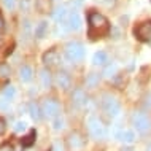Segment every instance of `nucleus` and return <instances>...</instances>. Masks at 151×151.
I'll return each instance as SVG.
<instances>
[{"label": "nucleus", "mask_w": 151, "mask_h": 151, "mask_svg": "<svg viewBox=\"0 0 151 151\" xmlns=\"http://www.w3.org/2000/svg\"><path fill=\"white\" fill-rule=\"evenodd\" d=\"M0 110H3V111L10 110V100H6V99H2V100H0Z\"/></svg>", "instance_id": "27"}, {"label": "nucleus", "mask_w": 151, "mask_h": 151, "mask_svg": "<svg viewBox=\"0 0 151 151\" xmlns=\"http://www.w3.org/2000/svg\"><path fill=\"white\" fill-rule=\"evenodd\" d=\"M88 129H89V132H91V135L94 138H102L105 135V127H104V124L97 119L96 116H91V118H88Z\"/></svg>", "instance_id": "6"}, {"label": "nucleus", "mask_w": 151, "mask_h": 151, "mask_svg": "<svg viewBox=\"0 0 151 151\" xmlns=\"http://www.w3.org/2000/svg\"><path fill=\"white\" fill-rule=\"evenodd\" d=\"M102 108H104V111L107 113L108 116H118V115H119V111H121L119 102L116 100V97L110 96V94H105V96H104Z\"/></svg>", "instance_id": "3"}, {"label": "nucleus", "mask_w": 151, "mask_h": 151, "mask_svg": "<svg viewBox=\"0 0 151 151\" xmlns=\"http://www.w3.org/2000/svg\"><path fill=\"white\" fill-rule=\"evenodd\" d=\"M40 80H42V84H43L45 88H50V86H51V83H52L50 70H46V68H43V70L40 72Z\"/></svg>", "instance_id": "19"}, {"label": "nucleus", "mask_w": 151, "mask_h": 151, "mask_svg": "<svg viewBox=\"0 0 151 151\" xmlns=\"http://www.w3.org/2000/svg\"><path fill=\"white\" fill-rule=\"evenodd\" d=\"M34 142H35V130H30L29 135H26V137L21 140V145H22V146H30Z\"/></svg>", "instance_id": "22"}, {"label": "nucleus", "mask_w": 151, "mask_h": 151, "mask_svg": "<svg viewBox=\"0 0 151 151\" xmlns=\"http://www.w3.org/2000/svg\"><path fill=\"white\" fill-rule=\"evenodd\" d=\"M46 32H48V22H46V21H42V22L37 24L34 34H35L37 38H43V37L46 35Z\"/></svg>", "instance_id": "16"}, {"label": "nucleus", "mask_w": 151, "mask_h": 151, "mask_svg": "<svg viewBox=\"0 0 151 151\" xmlns=\"http://www.w3.org/2000/svg\"><path fill=\"white\" fill-rule=\"evenodd\" d=\"M148 105H151V96L148 97Z\"/></svg>", "instance_id": "34"}, {"label": "nucleus", "mask_w": 151, "mask_h": 151, "mask_svg": "<svg viewBox=\"0 0 151 151\" xmlns=\"http://www.w3.org/2000/svg\"><path fill=\"white\" fill-rule=\"evenodd\" d=\"M105 62H107V52L97 51L96 54L92 56V64L94 65H104Z\"/></svg>", "instance_id": "18"}, {"label": "nucleus", "mask_w": 151, "mask_h": 151, "mask_svg": "<svg viewBox=\"0 0 151 151\" xmlns=\"http://www.w3.org/2000/svg\"><path fill=\"white\" fill-rule=\"evenodd\" d=\"M65 58L70 62H78L84 58V46L78 42H70L65 46Z\"/></svg>", "instance_id": "2"}, {"label": "nucleus", "mask_w": 151, "mask_h": 151, "mask_svg": "<svg viewBox=\"0 0 151 151\" xmlns=\"http://www.w3.org/2000/svg\"><path fill=\"white\" fill-rule=\"evenodd\" d=\"M59 104L52 99H46L42 105V113L50 119H54L56 116H59Z\"/></svg>", "instance_id": "5"}, {"label": "nucleus", "mask_w": 151, "mask_h": 151, "mask_svg": "<svg viewBox=\"0 0 151 151\" xmlns=\"http://www.w3.org/2000/svg\"><path fill=\"white\" fill-rule=\"evenodd\" d=\"M99 81H100L99 73H91V75H88V78H86V86L88 88H96L97 84H99Z\"/></svg>", "instance_id": "20"}, {"label": "nucleus", "mask_w": 151, "mask_h": 151, "mask_svg": "<svg viewBox=\"0 0 151 151\" xmlns=\"http://www.w3.org/2000/svg\"><path fill=\"white\" fill-rule=\"evenodd\" d=\"M135 37L138 40H142V42H146V40L151 38V21H145L142 22L140 26L135 29Z\"/></svg>", "instance_id": "7"}, {"label": "nucleus", "mask_w": 151, "mask_h": 151, "mask_svg": "<svg viewBox=\"0 0 151 151\" xmlns=\"http://www.w3.org/2000/svg\"><path fill=\"white\" fill-rule=\"evenodd\" d=\"M116 64H111V65H108L107 68H105V72H104V75L107 76V78H111V76H115V73H116Z\"/></svg>", "instance_id": "24"}, {"label": "nucleus", "mask_w": 151, "mask_h": 151, "mask_svg": "<svg viewBox=\"0 0 151 151\" xmlns=\"http://www.w3.org/2000/svg\"><path fill=\"white\" fill-rule=\"evenodd\" d=\"M29 5H30L29 0H22V2H21V8H22V10H27V8H29Z\"/></svg>", "instance_id": "30"}, {"label": "nucleus", "mask_w": 151, "mask_h": 151, "mask_svg": "<svg viewBox=\"0 0 151 151\" xmlns=\"http://www.w3.org/2000/svg\"><path fill=\"white\" fill-rule=\"evenodd\" d=\"M132 122H134V127H135L138 132H142V134H145L146 130H150V127H151L150 118L146 116L145 113H142V111H137L135 115H134Z\"/></svg>", "instance_id": "4"}, {"label": "nucleus", "mask_w": 151, "mask_h": 151, "mask_svg": "<svg viewBox=\"0 0 151 151\" xmlns=\"http://www.w3.org/2000/svg\"><path fill=\"white\" fill-rule=\"evenodd\" d=\"M32 68L29 67V65H22L21 70H19V76H21V80L24 81V83H27V81L32 80Z\"/></svg>", "instance_id": "17"}, {"label": "nucleus", "mask_w": 151, "mask_h": 151, "mask_svg": "<svg viewBox=\"0 0 151 151\" xmlns=\"http://www.w3.org/2000/svg\"><path fill=\"white\" fill-rule=\"evenodd\" d=\"M72 102L73 105H76V107H83V105H86V94H84L83 89H75L73 91V96H72Z\"/></svg>", "instance_id": "10"}, {"label": "nucleus", "mask_w": 151, "mask_h": 151, "mask_svg": "<svg viewBox=\"0 0 151 151\" xmlns=\"http://www.w3.org/2000/svg\"><path fill=\"white\" fill-rule=\"evenodd\" d=\"M5 130H6V124H5V121L0 119V135H2V134H5Z\"/></svg>", "instance_id": "29"}, {"label": "nucleus", "mask_w": 151, "mask_h": 151, "mask_svg": "<svg viewBox=\"0 0 151 151\" xmlns=\"http://www.w3.org/2000/svg\"><path fill=\"white\" fill-rule=\"evenodd\" d=\"M29 113L32 116V119L34 121H40L42 119V110H40V107L35 104V102H32V104L29 105Z\"/></svg>", "instance_id": "15"}, {"label": "nucleus", "mask_w": 151, "mask_h": 151, "mask_svg": "<svg viewBox=\"0 0 151 151\" xmlns=\"http://www.w3.org/2000/svg\"><path fill=\"white\" fill-rule=\"evenodd\" d=\"M52 18H54V21L62 22L64 19L67 18V6H64V5L58 6L54 11H52Z\"/></svg>", "instance_id": "13"}, {"label": "nucleus", "mask_w": 151, "mask_h": 151, "mask_svg": "<svg viewBox=\"0 0 151 151\" xmlns=\"http://www.w3.org/2000/svg\"><path fill=\"white\" fill-rule=\"evenodd\" d=\"M52 151H64V150H62V145H60V143H56L54 148H52Z\"/></svg>", "instance_id": "32"}, {"label": "nucleus", "mask_w": 151, "mask_h": 151, "mask_svg": "<svg viewBox=\"0 0 151 151\" xmlns=\"http://www.w3.org/2000/svg\"><path fill=\"white\" fill-rule=\"evenodd\" d=\"M10 151H11V150H10Z\"/></svg>", "instance_id": "36"}, {"label": "nucleus", "mask_w": 151, "mask_h": 151, "mask_svg": "<svg viewBox=\"0 0 151 151\" xmlns=\"http://www.w3.org/2000/svg\"><path fill=\"white\" fill-rule=\"evenodd\" d=\"M148 151H151V145H150V146H148Z\"/></svg>", "instance_id": "35"}, {"label": "nucleus", "mask_w": 151, "mask_h": 151, "mask_svg": "<svg viewBox=\"0 0 151 151\" xmlns=\"http://www.w3.org/2000/svg\"><path fill=\"white\" fill-rule=\"evenodd\" d=\"M118 138H119L121 142H124V143H134L135 134H134V130H121V132L118 134Z\"/></svg>", "instance_id": "14"}, {"label": "nucleus", "mask_w": 151, "mask_h": 151, "mask_svg": "<svg viewBox=\"0 0 151 151\" xmlns=\"http://www.w3.org/2000/svg\"><path fill=\"white\" fill-rule=\"evenodd\" d=\"M68 145H70V148H73V150H80L81 146H83V138L80 137V134H76V132L70 134V137H68Z\"/></svg>", "instance_id": "12"}, {"label": "nucleus", "mask_w": 151, "mask_h": 151, "mask_svg": "<svg viewBox=\"0 0 151 151\" xmlns=\"http://www.w3.org/2000/svg\"><path fill=\"white\" fill-rule=\"evenodd\" d=\"M111 34H113V38H119V30H118L116 27H113V29H111Z\"/></svg>", "instance_id": "31"}, {"label": "nucleus", "mask_w": 151, "mask_h": 151, "mask_svg": "<svg viewBox=\"0 0 151 151\" xmlns=\"http://www.w3.org/2000/svg\"><path fill=\"white\" fill-rule=\"evenodd\" d=\"M3 24H5V22H3V18H2V16H0V30L3 29Z\"/></svg>", "instance_id": "33"}, {"label": "nucleus", "mask_w": 151, "mask_h": 151, "mask_svg": "<svg viewBox=\"0 0 151 151\" xmlns=\"http://www.w3.org/2000/svg\"><path fill=\"white\" fill-rule=\"evenodd\" d=\"M88 22H89V30L88 35L91 40L100 38V37L107 35L110 32V22L104 14L97 13V11H91L88 14Z\"/></svg>", "instance_id": "1"}, {"label": "nucleus", "mask_w": 151, "mask_h": 151, "mask_svg": "<svg viewBox=\"0 0 151 151\" xmlns=\"http://www.w3.org/2000/svg\"><path fill=\"white\" fill-rule=\"evenodd\" d=\"M26 130V122L24 121H18L14 124V132H24Z\"/></svg>", "instance_id": "26"}, {"label": "nucleus", "mask_w": 151, "mask_h": 151, "mask_svg": "<svg viewBox=\"0 0 151 151\" xmlns=\"http://www.w3.org/2000/svg\"><path fill=\"white\" fill-rule=\"evenodd\" d=\"M56 84H58L60 89L67 91L72 84V80H70V76H68V73L67 72H59L58 75H56Z\"/></svg>", "instance_id": "8"}, {"label": "nucleus", "mask_w": 151, "mask_h": 151, "mask_svg": "<svg viewBox=\"0 0 151 151\" xmlns=\"http://www.w3.org/2000/svg\"><path fill=\"white\" fill-rule=\"evenodd\" d=\"M2 94H3V97H5L6 100H10V99H13V97L16 96V89H14V86H11V84H8V86H5V88H3Z\"/></svg>", "instance_id": "21"}, {"label": "nucleus", "mask_w": 151, "mask_h": 151, "mask_svg": "<svg viewBox=\"0 0 151 151\" xmlns=\"http://www.w3.org/2000/svg\"><path fill=\"white\" fill-rule=\"evenodd\" d=\"M67 24H68V29L70 30H80L81 29V19H80V14L76 11L68 14V19H67Z\"/></svg>", "instance_id": "11"}, {"label": "nucleus", "mask_w": 151, "mask_h": 151, "mask_svg": "<svg viewBox=\"0 0 151 151\" xmlns=\"http://www.w3.org/2000/svg\"><path fill=\"white\" fill-rule=\"evenodd\" d=\"M64 124H65V121H64V118L62 116H56L54 119H52V129L54 130H60V129H64Z\"/></svg>", "instance_id": "23"}, {"label": "nucleus", "mask_w": 151, "mask_h": 151, "mask_svg": "<svg viewBox=\"0 0 151 151\" xmlns=\"http://www.w3.org/2000/svg\"><path fill=\"white\" fill-rule=\"evenodd\" d=\"M10 67H8L6 64H0V78H6V76H10Z\"/></svg>", "instance_id": "25"}, {"label": "nucleus", "mask_w": 151, "mask_h": 151, "mask_svg": "<svg viewBox=\"0 0 151 151\" xmlns=\"http://www.w3.org/2000/svg\"><path fill=\"white\" fill-rule=\"evenodd\" d=\"M14 3H16V0H3V5H5L8 10H13V8H14Z\"/></svg>", "instance_id": "28"}, {"label": "nucleus", "mask_w": 151, "mask_h": 151, "mask_svg": "<svg viewBox=\"0 0 151 151\" xmlns=\"http://www.w3.org/2000/svg\"><path fill=\"white\" fill-rule=\"evenodd\" d=\"M43 62L46 64L48 67H54V65H58L59 64V54H58V51H54V50L46 51L43 54Z\"/></svg>", "instance_id": "9"}]
</instances>
